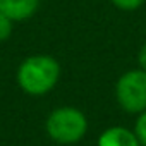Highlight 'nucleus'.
<instances>
[{"instance_id":"f257e3e1","label":"nucleus","mask_w":146,"mask_h":146,"mask_svg":"<svg viewBox=\"0 0 146 146\" xmlns=\"http://www.w3.org/2000/svg\"><path fill=\"white\" fill-rule=\"evenodd\" d=\"M60 62L48 53L28 55L16 70L19 90L29 96H45L55 90L60 81Z\"/></svg>"},{"instance_id":"f03ea898","label":"nucleus","mask_w":146,"mask_h":146,"mask_svg":"<svg viewBox=\"0 0 146 146\" xmlns=\"http://www.w3.org/2000/svg\"><path fill=\"white\" fill-rule=\"evenodd\" d=\"M88 125V117L81 108L72 105H62L48 113L45 120V132L53 143L70 146L84 139Z\"/></svg>"},{"instance_id":"7ed1b4c3","label":"nucleus","mask_w":146,"mask_h":146,"mask_svg":"<svg viewBox=\"0 0 146 146\" xmlns=\"http://www.w3.org/2000/svg\"><path fill=\"white\" fill-rule=\"evenodd\" d=\"M117 105L129 115L146 110V72L139 67L129 69L119 76L113 88Z\"/></svg>"},{"instance_id":"20e7f679","label":"nucleus","mask_w":146,"mask_h":146,"mask_svg":"<svg viewBox=\"0 0 146 146\" xmlns=\"http://www.w3.org/2000/svg\"><path fill=\"white\" fill-rule=\"evenodd\" d=\"M96 146H141L134 129L125 125H110L98 136Z\"/></svg>"},{"instance_id":"39448f33","label":"nucleus","mask_w":146,"mask_h":146,"mask_svg":"<svg viewBox=\"0 0 146 146\" xmlns=\"http://www.w3.org/2000/svg\"><path fill=\"white\" fill-rule=\"evenodd\" d=\"M38 9L40 0H0V12H4L14 23L31 19Z\"/></svg>"},{"instance_id":"423d86ee","label":"nucleus","mask_w":146,"mask_h":146,"mask_svg":"<svg viewBox=\"0 0 146 146\" xmlns=\"http://www.w3.org/2000/svg\"><path fill=\"white\" fill-rule=\"evenodd\" d=\"M14 31V21H11L4 12H0V43L7 41L12 36Z\"/></svg>"},{"instance_id":"0eeeda50","label":"nucleus","mask_w":146,"mask_h":146,"mask_svg":"<svg viewBox=\"0 0 146 146\" xmlns=\"http://www.w3.org/2000/svg\"><path fill=\"white\" fill-rule=\"evenodd\" d=\"M134 132L141 143V146H146V110L136 115V124H134Z\"/></svg>"},{"instance_id":"6e6552de","label":"nucleus","mask_w":146,"mask_h":146,"mask_svg":"<svg viewBox=\"0 0 146 146\" xmlns=\"http://www.w3.org/2000/svg\"><path fill=\"white\" fill-rule=\"evenodd\" d=\"M112 5L120 9V11H125V12H131V11H136L139 9L146 0H110Z\"/></svg>"},{"instance_id":"1a4fd4ad","label":"nucleus","mask_w":146,"mask_h":146,"mask_svg":"<svg viewBox=\"0 0 146 146\" xmlns=\"http://www.w3.org/2000/svg\"><path fill=\"white\" fill-rule=\"evenodd\" d=\"M137 65H139V69H143L144 72H146V41L141 45V48H139V53H137Z\"/></svg>"}]
</instances>
